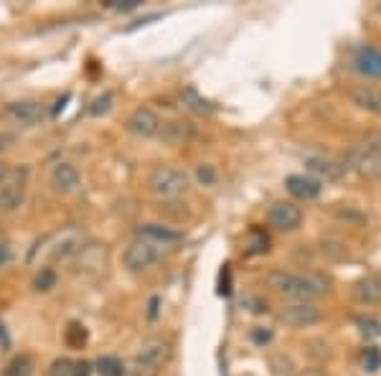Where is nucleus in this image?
Instances as JSON below:
<instances>
[{"label":"nucleus","instance_id":"obj_23","mask_svg":"<svg viewBox=\"0 0 381 376\" xmlns=\"http://www.w3.org/2000/svg\"><path fill=\"white\" fill-rule=\"evenodd\" d=\"M64 341H67L69 348H82L87 343V328L82 326V323H69Z\"/></svg>","mask_w":381,"mask_h":376},{"label":"nucleus","instance_id":"obj_31","mask_svg":"<svg viewBox=\"0 0 381 376\" xmlns=\"http://www.w3.org/2000/svg\"><path fill=\"white\" fill-rule=\"evenodd\" d=\"M356 323L361 326V331H366V333L381 336V323L374 321V318H356Z\"/></svg>","mask_w":381,"mask_h":376},{"label":"nucleus","instance_id":"obj_15","mask_svg":"<svg viewBox=\"0 0 381 376\" xmlns=\"http://www.w3.org/2000/svg\"><path fill=\"white\" fill-rule=\"evenodd\" d=\"M356 303L361 305H376L381 303V275H363L361 280H356L351 287Z\"/></svg>","mask_w":381,"mask_h":376},{"label":"nucleus","instance_id":"obj_20","mask_svg":"<svg viewBox=\"0 0 381 376\" xmlns=\"http://www.w3.org/2000/svg\"><path fill=\"white\" fill-rule=\"evenodd\" d=\"M181 102L186 104L188 109L199 112V115H209V112H214V104L206 97H201L196 87H186V89L181 92Z\"/></svg>","mask_w":381,"mask_h":376},{"label":"nucleus","instance_id":"obj_11","mask_svg":"<svg viewBox=\"0 0 381 376\" xmlns=\"http://www.w3.org/2000/svg\"><path fill=\"white\" fill-rule=\"evenodd\" d=\"M127 133H133L135 138H153L160 130V120L150 107H135L127 117Z\"/></svg>","mask_w":381,"mask_h":376},{"label":"nucleus","instance_id":"obj_14","mask_svg":"<svg viewBox=\"0 0 381 376\" xmlns=\"http://www.w3.org/2000/svg\"><path fill=\"white\" fill-rule=\"evenodd\" d=\"M49 183L56 194H72L79 186V170L72 163H56L49 173Z\"/></svg>","mask_w":381,"mask_h":376},{"label":"nucleus","instance_id":"obj_10","mask_svg":"<svg viewBox=\"0 0 381 376\" xmlns=\"http://www.w3.org/2000/svg\"><path fill=\"white\" fill-rule=\"evenodd\" d=\"M196 138V125L191 120H168L160 122V130H158V140L165 143V145H186Z\"/></svg>","mask_w":381,"mask_h":376},{"label":"nucleus","instance_id":"obj_33","mask_svg":"<svg viewBox=\"0 0 381 376\" xmlns=\"http://www.w3.org/2000/svg\"><path fill=\"white\" fill-rule=\"evenodd\" d=\"M252 341H254V343H260V346H265V343H270V341H272V333H270V331H265V328H254Z\"/></svg>","mask_w":381,"mask_h":376},{"label":"nucleus","instance_id":"obj_2","mask_svg":"<svg viewBox=\"0 0 381 376\" xmlns=\"http://www.w3.org/2000/svg\"><path fill=\"white\" fill-rule=\"evenodd\" d=\"M28 165L0 163V211H16L26 199V183H28Z\"/></svg>","mask_w":381,"mask_h":376},{"label":"nucleus","instance_id":"obj_12","mask_svg":"<svg viewBox=\"0 0 381 376\" xmlns=\"http://www.w3.org/2000/svg\"><path fill=\"white\" fill-rule=\"evenodd\" d=\"M138 239L153 242L155 247H173V244L183 242V231L165 224H143L138 226Z\"/></svg>","mask_w":381,"mask_h":376},{"label":"nucleus","instance_id":"obj_36","mask_svg":"<svg viewBox=\"0 0 381 376\" xmlns=\"http://www.w3.org/2000/svg\"><path fill=\"white\" fill-rule=\"evenodd\" d=\"M158 308H160V297H150V303H148V318L150 321L158 318Z\"/></svg>","mask_w":381,"mask_h":376},{"label":"nucleus","instance_id":"obj_29","mask_svg":"<svg viewBox=\"0 0 381 376\" xmlns=\"http://www.w3.org/2000/svg\"><path fill=\"white\" fill-rule=\"evenodd\" d=\"M196 178H199L204 186H214V183H216V170H214V165L201 163L199 168H196Z\"/></svg>","mask_w":381,"mask_h":376},{"label":"nucleus","instance_id":"obj_19","mask_svg":"<svg viewBox=\"0 0 381 376\" xmlns=\"http://www.w3.org/2000/svg\"><path fill=\"white\" fill-rule=\"evenodd\" d=\"M351 102L358 109H366L371 115L381 117V92L374 89V87H356V89H351Z\"/></svg>","mask_w":381,"mask_h":376},{"label":"nucleus","instance_id":"obj_32","mask_svg":"<svg viewBox=\"0 0 381 376\" xmlns=\"http://www.w3.org/2000/svg\"><path fill=\"white\" fill-rule=\"evenodd\" d=\"M363 148H366L369 153H374L376 158H381V130H379V133L371 135V138L363 143Z\"/></svg>","mask_w":381,"mask_h":376},{"label":"nucleus","instance_id":"obj_9","mask_svg":"<svg viewBox=\"0 0 381 376\" xmlns=\"http://www.w3.org/2000/svg\"><path fill=\"white\" fill-rule=\"evenodd\" d=\"M6 120L13 125H21V128H31L36 122L43 120V104L36 99H16V102L6 104Z\"/></svg>","mask_w":381,"mask_h":376},{"label":"nucleus","instance_id":"obj_3","mask_svg":"<svg viewBox=\"0 0 381 376\" xmlns=\"http://www.w3.org/2000/svg\"><path fill=\"white\" fill-rule=\"evenodd\" d=\"M148 188L160 201L181 199L188 191V176L176 165H155L148 176Z\"/></svg>","mask_w":381,"mask_h":376},{"label":"nucleus","instance_id":"obj_6","mask_svg":"<svg viewBox=\"0 0 381 376\" xmlns=\"http://www.w3.org/2000/svg\"><path fill=\"white\" fill-rule=\"evenodd\" d=\"M321 318V308L313 303H305V300H295V303L282 305L277 310V321L285 323L287 328H310Z\"/></svg>","mask_w":381,"mask_h":376},{"label":"nucleus","instance_id":"obj_27","mask_svg":"<svg viewBox=\"0 0 381 376\" xmlns=\"http://www.w3.org/2000/svg\"><path fill=\"white\" fill-rule=\"evenodd\" d=\"M56 285V272L51 267H41V272L33 277V290L38 292H49Z\"/></svg>","mask_w":381,"mask_h":376},{"label":"nucleus","instance_id":"obj_21","mask_svg":"<svg viewBox=\"0 0 381 376\" xmlns=\"http://www.w3.org/2000/svg\"><path fill=\"white\" fill-rule=\"evenodd\" d=\"M94 366H97L99 376H125V364L117 356H99Z\"/></svg>","mask_w":381,"mask_h":376},{"label":"nucleus","instance_id":"obj_37","mask_svg":"<svg viewBox=\"0 0 381 376\" xmlns=\"http://www.w3.org/2000/svg\"><path fill=\"white\" fill-rule=\"evenodd\" d=\"M8 260H11V247L0 242V267H3V265H6Z\"/></svg>","mask_w":381,"mask_h":376},{"label":"nucleus","instance_id":"obj_1","mask_svg":"<svg viewBox=\"0 0 381 376\" xmlns=\"http://www.w3.org/2000/svg\"><path fill=\"white\" fill-rule=\"evenodd\" d=\"M267 285L272 287L277 295L292 297V300H305L310 303L313 297L326 295L328 280L323 275H303V272H285V270H272L267 275Z\"/></svg>","mask_w":381,"mask_h":376},{"label":"nucleus","instance_id":"obj_35","mask_svg":"<svg viewBox=\"0 0 381 376\" xmlns=\"http://www.w3.org/2000/svg\"><path fill=\"white\" fill-rule=\"evenodd\" d=\"M13 143H16V138L11 133H0V153H6L8 148H13Z\"/></svg>","mask_w":381,"mask_h":376},{"label":"nucleus","instance_id":"obj_26","mask_svg":"<svg viewBox=\"0 0 381 376\" xmlns=\"http://www.w3.org/2000/svg\"><path fill=\"white\" fill-rule=\"evenodd\" d=\"M112 102H115V97H112V92H102L99 97L92 99V104H89V115H92V117H102V115H107L109 109H112Z\"/></svg>","mask_w":381,"mask_h":376},{"label":"nucleus","instance_id":"obj_39","mask_svg":"<svg viewBox=\"0 0 381 376\" xmlns=\"http://www.w3.org/2000/svg\"><path fill=\"white\" fill-rule=\"evenodd\" d=\"M297 376H323L321 371H315V369H305V371H300Z\"/></svg>","mask_w":381,"mask_h":376},{"label":"nucleus","instance_id":"obj_34","mask_svg":"<svg viewBox=\"0 0 381 376\" xmlns=\"http://www.w3.org/2000/svg\"><path fill=\"white\" fill-rule=\"evenodd\" d=\"M74 376H92L89 361H74Z\"/></svg>","mask_w":381,"mask_h":376},{"label":"nucleus","instance_id":"obj_22","mask_svg":"<svg viewBox=\"0 0 381 376\" xmlns=\"http://www.w3.org/2000/svg\"><path fill=\"white\" fill-rule=\"evenodd\" d=\"M6 376H33V358L21 353L6 366Z\"/></svg>","mask_w":381,"mask_h":376},{"label":"nucleus","instance_id":"obj_17","mask_svg":"<svg viewBox=\"0 0 381 376\" xmlns=\"http://www.w3.org/2000/svg\"><path fill=\"white\" fill-rule=\"evenodd\" d=\"M285 186H287V191H290L295 199L300 201H310V199H318L323 191L321 181L313 176H287L285 178Z\"/></svg>","mask_w":381,"mask_h":376},{"label":"nucleus","instance_id":"obj_4","mask_svg":"<svg viewBox=\"0 0 381 376\" xmlns=\"http://www.w3.org/2000/svg\"><path fill=\"white\" fill-rule=\"evenodd\" d=\"M170 348L165 341L155 338L140 346V351L133 358V376H155V371L168 361Z\"/></svg>","mask_w":381,"mask_h":376},{"label":"nucleus","instance_id":"obj_24","mask_svg":"<svg viewBox=\"0 0 381 376\" xmlns=\"http://www.w3.org/2000/svg\"><path fill=\"white\" fill-rule=\"evenodd\" d=\"M361 369L369 371V374H376L381 369V348L376 346H366L361 351Z\"/></svg>","mask_w":381,"mask_h":376},{"label":"nucleus","instance_id":"obj_38","mask_svg":"<svg viewBox=\"0 0 381 376\" xmlns=\"http://www.w3.org/2000/svg\"><path fill=\"white\" fill-rule=\"evenodd\" d=\"M67 102H69V94H64V97H61V99H56V107H54V115H59L61 109L67 107Z\"/></svg>","mask_w":381,"mask_h":376},{"label":"nucleus","instance_id":"obj_13","mask_svg":"<svg viewBox=\"0 0 381 376\" xmlns=\"http://www.w3.org/2000/svg\"><path fill=\"white\" fill-rule=\"evenodd\" d=\"M305 165H308L310 173H315L318 178H326V181H338L348 173L343 160L326 158V155H310V158H305Z\"/></svg>","mask_w":381,"mask_h":376},{"label":"nucleus","instance_id":"obj_16","mask_svg":"<svg viewBox=\"0 0 381 376\" xmlns=\"http://www.w3.org/2000/svg\"><path fill=\"white\" fill-rule=\"evenodd\" d=\"M353 69L363 77H374L381 79V51L374 46H361L353 54Z\"/></svg>","mask_w":381,"mask_h":376},{"label":"nucleus","instance_id":"obj_5","mask_svg":"<svg viewBox=\"0 0 381 376\" xmlns=\"http://www.w3.org/2000/svg\"><path fill=\"white\" fill-rule=\"evenodd\" d=\"M158 260H160V247H155L153 242H145V239H133L122 252V262H125V267L130 272L150 270Z\"/></svg>","mask_w":381,"mask_h":376},{"label":"nucleus","instance_id":"obj_25","mask_svg":"<svg viewBox=\"0 0 381 376\" xmlns=\"http://www.w3.org/2000/svg\"><path fill=\"white\" fill-rule=\"evenodd\" d=\"M270 247V237H267L262 229H252L249 231V242H247V252L249 255H262Z\"/></svg>","mask_w":381,"mask_h":376},{"label":"nucleus","instance_id":"obj_7","mask_svg":"<svg viewBox=\"0 0 381 376\" xmlns=\"http://www.w3.org/2000/svg\"><path fill=\"white\" fill-rule=\"evenodd\" d=\"M267 224L277 231H295L303 224V209L292 201H275L267 206Z\"/></svg>","mask_w":381,"mask_h":376},{"label":"nucleus","instance_id":"obj_18","mask_svg":"<svg viewBox=\"0 0 381 376\" xmlns=\"http://www.w3.org/2000/svg\"><path fill=\"white\" fill-rule=\"evenodd\" d=\"M346 168L348 170H358V173H379L381 170V158H376L374 153H369L366 148H361V150H351L348 155L343 158Z\"/></svg>","mask_w":381,"mask_h":376},{"label":"nucleus","instance_id":"obj_8","mask_svg":"<svg viewBox=\"0 0 381 376\" xmlns=\"http://www.w3.org/2000/svg\"><path fill=\"white\" fill-rule=\"evenodd\" d=\"M84 244H87V239L79 229H64L61 234H56V237L49 242L46 255H49V260H54V262L69 260V257H77L79 252L84 249Z\"/></svg>","mask_w":381,"mask_h":376},{"label":"nucleus","instance_id":"obj_30","mask_svg":"<svg viewBox=\"0 0 381 376\" xmlns=\"http://www.w3.org/2000/svg\"><path fill=\"white\" fill-rule=\"evenodd\" d=\"M104 6L109 8V11H120V13H127V11H135V8L140 6V0H107Z\"/></svg>","mask_w":381,"mask_h":376},{"label":"nucleus","instance_id":"obj_28","mask_svg":"<svg viewBox=\"0 0 381 376\" xmlns=\"http://www.w3.org/2000/svg\"><path fill=\"white\" fill-rule=\"evenodd\" d=\"M51 376H74V361L72 358H56L49 369Z\"/></svg>","mask_w":381,"mask_h":376}]
</instances>
